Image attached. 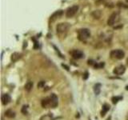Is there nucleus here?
Masks as SVG:
<instances>
[{
  "label": "nucleus",
  "instance_id": "7ed1b4c3",
  "mask_svg": "<svg viewBox=\"0 0 128 120\" xmlns=\"http://www.w3.org/2000/svg\"><path fill=\"white\" fill-rule=\"evenodd\" d=\"M125 53L122 50H114L111 52V58H115V59H122L124 58Z\"/></svg>",
  "mask_w": 128,
  "mask_h": 120
},
{
  "label": "nucleus",
  "instance_id": "dca6fc26",
  "mask_svg": "<svg viewBox=\"0 0 128 120\" xmlns=\"http://www.w3.org/2000/svg\"><path fill=\"white\" fill-rule=\"evenodd\" d=\"M92 15L94 17V19H99L101 16V12L99 10H95V11L92 13Z\"/></svg>",
  "mask_w": 128,
  "mask_h": 120
},
{
  "label": "nucleus",
  "instance_id": "a211bd4d",
  "mask_svg": "<svg viewBox=\"0 0 128 120\" xmlns=\"http://www.w3.org/2000/svg\"><path fill=\"white\" fill-rule=\"evenodd\" d=\"M122 98L121 97H113L112 98V102H113V103H116L118 101V100H120Z\"/></svg>",
  "mask_w": 128,
  "mask_h": 120
},
{
  "label": "nucleus",
  "instance_id": "39448f33",
  "mask_svg": "<svg viewBox=\"0 0 128 120\" xmlns=\"http://www.w3.org/2000/svg\"><path fill=\"white\" fill-rule=\"evenodd\" d=\"M118 20H119V14L114 12L109 17V19H108L107 20V24L109 26H113L114 24H115Z\"/></svg>",
  "mask_w": 128,
  "mask_h": 120
},
{
  "label": "nucleus",
  "instance_id": "f8f14e48",
  "mask_svg": "<svg viewBox=\"0 0 128 120\" xmlns=\"http://www.w3.org/2000/svg\"><path fill=\"white\" fill-rule=\"evenodd\" d=\"M5 115L6 117L10 118V119H12V118H15V112L12 110H7L5 112Z\"/></svg>",
  "mask_w": 128,
  "mask_h": 120
},
{
  "label": "nucleus",
  "instance_id": "9b49d317",
  "mask_svg": "<svg viewBox=\"0 0 128 120\" xmlns=\"http://www.w3.org/2000/svg\"><path fill=\"white\" fill-rule=\"evenodd\" d=\"M109 110H110V106L108 105V104H104V105L103 106V110L101 111V115L104 116Z\"/></svg>",
  "mask_w": 128,
  "mask_h": 120
},
{
  "label": "nucleus",
  "instance_id": "6e6552de",
  "mask_svg": "<svg viewBox=\"0 0 128 120\" xmlns=\"http://www.w3.org/2000/svg\"><path fill=\"white\" fill-rule=\"evenodd\" d=\"M126 71V68L123 65H119V66L116 67L115 68L114 70V75H123V73L125 72Z\"/></svg>",
  "mask_w": 128,
  "mask_h": 120
},
{
  "label": "nucleus",
  "instance_id": "412c9836",
  "mask_svg": "<svg viewBox=\"0 0 128 120\" xmlns=\"http://www.w3.org/2000/svg\"><path fill=\"white\" fill-rule=\"evenodd\" d=\"M126 1H127V3H128V0H126Z\"/></svg>",
  "mask_w": 128,
  "mask_h": 120
},
{
  "label": "nucleus",
  "instance_id": "4be33fe9",
  "mask_svg": "<svg viewBox=\"0 0 128 120\" xmlns=\"http://www.w3.org/2000/svg\"><path fill=\"white\" fill-rule=\"evenodd\" d=\"M127 64H128V58H127Z\"/></svg>",
  "mask_w": 128,
  "mask_h": 120
},
{
  "label": "nucleus",
  "instance_id": "f257e3e1",
  "mask_svg": "<svg viewBox=\"0 0 128 120\" xmlns=\"http://www.w3.org/2000/svg\"><path fill=\"white\" fill-rule=\"evenodd\" d=\"M70 28L69 23H61L57 25L56 27V31L57 34L60 36H65L68 32V30Z\"/></svg>",
  "mask_w": 128,
  "mask_h": 120
},
{
  "label": "nucleus",
  "instance_id": "ddd939ff",
  "mask_svg": "<svg viewBox=\"0 0 128 120\" xmlns=\"http://www.w3.org/2000/svg\"><path fill=\"white\" fill-rule=\"evenodd\" d=\"M100 91H101V84L97 83V84L94 85V93H95V95H99V93H100Z\"/></svg>",
  "mask_w": 128,
  "mask_h": 120
},
{
  "label": "nucleus",
  "instance_id": "2eb2a0df",
  "mask_svg": "<svg viewBox=\"0 0 128 120\" xmlns=\"http://www.w3.org/2000/svg\"><path fill=\"white\" fill-rule=\"evenodd\" d=\"M25 90L26 91H30V90L32 89V87H33V82H27L26 83V85H25Z\"/></svg>",
  "mask_w": 128,
  "mask_h": 120
},
{
  "label": "nucleus",
  "instance_id": "423d86ee",
  "mask_svg": "<svg viewBox=\"0 0 128 120\" xmlns=\"http://www.w3.org/2000/svg\"><path fill=\"white\" fill-rule=\"evenodd\" d=\"M49 98V101H50V107L54 108L58 106V98L57 96L54 95V94H51Z\"/></svg>",
  "mask_w": 128,
  "mask_h": 120
},
{
  "label": "nucleus",
  "instance_id": "f3484780",
  "mask_svg": "<svg viewBox=\"0 0 128 120\" xmlns=\"http://www.w3.org/2000/svg\"><path fill=\"white\" fill-rule=\"evenodd\" d=\"M28 106L27 105H24L23 106V108H22V113H23V115H27L28 114Z\"/></svg>",
  "mask_w": 128,
  "mask_h": 120
},
{
  "label": "nucleus",
  "instance_id": "0eeeda50",
  "mask_svg": "<svg viewBox=\"0 0 128 120\" xmlns=\"http://www.w3.org/2000/svg\"><path fill=\"white\" fill-rule=\"evenodd\" d=\"M70 54L74 59H79V58H82L84 57V54L81 51L79 50H73L70 52Z\"/></svg>",
  "mask_w": 128,
  "mask_h": 120
},
{
  "label": "nucleus",
  "instance_id": "1a4fd4ad",
  "mask_svg": "<svg viewBox=\"0 0 128 120\" xmlns=\"http://www.w3.org/2000/svg\"><path fill=\"white\" fill-rule=\"evenodd\" d=\"M10 102V96L8 94H3L2 95V103L3 105H7Z\"/></svg>",
  "mask_w": 128,
  "mask_h": 120
},
{
  "label": "nucleus",
  "instance_id": "aec40b11",
  "mask_svg": "<svg viewBox=\"0 0 128 120\" xmlns=\"http://www.w3.org/2000/svg\"><path fill=\"white\" fill-rule=\"evenodd\" d=\"M87 78H88V73L87 72H86V73L84 74V75H83V79H87Z\"/></svg>",
  "mask_w": 128,
  "mask_h": 120
},
{
  "label": "nucleus",
  "instance_id": "6ab92c4d",
  "mask_svg": "<svg viewBox=\"0 0 128 120\" xmlns=\"http://www.w3.org/2000/svg\"><path fill=\"white\" fill-rule=\"evenodd\" d=\"M44 84H45V82H44L43 81H42V82H39V83L38 84V87H39V88H41V87H43Z\"/></svg>",
  "mask_w": 128,
  "mask_h": 120
},
{
  "label": "nucleus",
  "instance_id": "f03ea898",
  "mask_svg": "<svg viewBox=\"0 0 128 120\" xmlns=\"http://www.w3.org/2000/svg\"><path fill=\"white\" fill-rule=\"evenodd\" d=\"M78 37L80 41H83V42H85L87 41L88 38L90 37V30L87 29V28H83V29H80L78 32Z\"/></svg>",
  "mask_w": 128,
  "mask_h": 120
},
{
  "label": "nucleus",
  "instance_id": "4468645a",
  "mask_svg": "<svg viewBox=\"0 0 128 120\" xmlns=\"http://www.w3.org/2000/svg\"><path fill=\"white\" fill-rule=\"evenodd\" d=\"M21 57V54H19V53H14L12 54L11 55V60L13 61V62H15V61H17L18 59H19Z\"/></svg>",
  "mask_w": 128,
  "mask_h": 120
},
{
  "label": "nucleus",
  "instance_id": "9d476101",
  "mask_svg": "<svg viewBox=\"0 0 128 120\" xmlns=\"http://www.w3.org/2000/svg\"><path fill=\"white\" fill-rule=\"evenodd\" d=\"M42 106L44 108H49L50 107V101H49V98H45L42 100Z\"/></svg>",
  "mask_w": 128,
  "mask_h": 120
},
{
  "label": "nucleus",
  "instance_id": "20e7f679",
  "mask_svg": "<svg viewBox=\"0 0 128 120\" xmlns=\"http://www.w3.org/2000/svg\"><path fill=\"white\" fill-rule=\"evenodd\" d=\"M78 10H79V6L74 5L70 6V7H69L66 10V16H67V18H71V17H73L76 14Z\"/></svg>",
  "mask_w": 128,
  "mask_h": 120
}]
</instances>
